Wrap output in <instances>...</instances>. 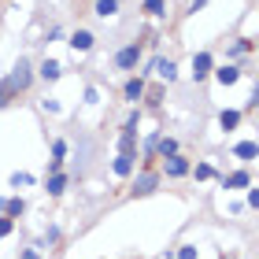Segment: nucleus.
I'll return each mask as SVG.
<instances>
[{
    "label": "nucleus",
    "mask_w": 259,
    "mask_h": 259,
    "mask_svg": "<svg viewBox=\"0 0 259 259\" xmlns=\"http://www.w3.org/2000/svg\"><path fill=\"white\" fill-rule=\"evenodd\" d=\"M33 81H37V70H33V60L30 56H19L15 67L8 70L4 78H0V111L11 108V104H19L22 97H30Z\"/></svg>",
    "instance_id": "nucleus-1"
},
{
    "label": "nucleus",
    "mask_w": 259,
    "mask_h": 259,
    "mask_svg": "<svg viewBox=\"0 0 259 259\" xmlns=\"http://www.w3.org/2000/svg\"><path fill=\"white\" fill-rule=\"evenodd\" d=\"M93 156H97V141H93L85 130H78V145H74V159H78V178H85L93 167Z\"/></svg>",
    "instance_id": "nucleus-2"
},
{
    "label": "nucleus",
    "mask_w": 259,
    "mask_h": 259,
    "mask_svg": "<svg viewBox=\"0 0 259 259\" xmlns=\"http://www.w3.org/2000/svg\"><path fill=\"white\" fill-rule=\"evenodd\" d=\"M159 182H163V170H152V167H141L137 170V178H134V196H152L159 189Z\"/></svg>",
    "instance_id": "nucleus-3"
},
{
    "label": "nucleus",
    "mask_w": 259,
    "mask_h": 259,
    "mask_svg": "<svg viewBox=\"0 0 259 259\" xmlns=\"http://www.w3.org/2000/svg\"><path fill=\"white\" fill-rule=\"evenodd\" d=\"M141 56H145V45H141V41L122 45V49L115 52V70H134L141 63Z\"/></svg>",
    "instance_id": "nucleus-4"
},
{
    "label": "nucleus",
    "mask_w": 259,
    "mask_h": 259,
    "mask_svg": "<svg viewBox=\"0 0 259 259\" xmlns=\"http://www.w3.org/2000/svg\"><path fill=\"white\" fill-rule=\"evenodd\" d=\"M211 70H215V56L211 52H196L193 56V78L204 81V78H211Z\"/></svg>",
    "instance_id": "nucleus-5"
},
{
    "label": "nucleus",
    "mask_w": 259,
    "mask_h": 259,
    "mask_svg": "<svg viewBox=\"0 0 259 259\" xmlns=\"http://www.w3.org/2000/svg\"><path fill=\"white\" fill-rule=\"evenodd\" d=\"M189 170L193 167H189V159H185L182 152H178V156H170V159H163V174H167V178H185Z\"/></svg>",
    "instance_id": "nucleus-6"
},
{
    "label": "nucleus",
    "mask_w": 259,
    "mask_h": 259,
    "mask_svg": "<svg viewBox=\"0 0 259 259\" xmlns=\"http://www.w3.org/2000/svg\"><path fill=\"white\" fill-rule=\"evenodd\" d=\"M111 170L119 174V178H130V174L137 170V156H134V152H119V156L111 159Z\"/></svg>",
    "instance_id": "nucleus-7"
},
{
    "label": "nucleus",
    "mask_w": 259,
    "mask_h": 259,
    "mask_svg": "<svg viewBox=\"0 0 259 259\" xmlns=\"http://www.w3.org/2000/svg\"><path fill=\"white\" fill-rule=\"evenodd\" d=\"M211 78H215L222 89H230V85H237V81H241V70L233 67V63H226V67H215V70H211Z\"/></svg>",
    "instance_id": "nucleus-8"
},
{
    "label": "nucleus",
    "mask_w": 259,
    "mask_h": 259,
    "mask_svg": "<svg viewBox=\"0 0 259 259\" xmlns=\"http://www.w3.org/2000/svg\"><path fill=\"white\" fill-rule=\"evenodd\" d=\"M67 45H70L74 52H93V45H97V37H93L89 30H74V33L67 37Z\"/></svg>",
    "instance_id": "nucleus-9"
},
{
    "label": "nucleus",
    "mask_w": 259,
    "mask_h": 259,
    "mask_svg": "<svg viewBox=\"0 0 259 259\" xmlns=\"http://www.w3.org/2000/svg\"><path fill=\"white\" fill-rule=\"evenodd\" d=\"M60 74H63V67L56 63V60H45V63L37 67V78L45 81V85H49V81H60Z\"/></svg>",
    "instance_id": "nucleus-10"
},
{
    "label": "nucleus",
    "mask_w": 259,
    "mask_h": 259,
    "mask_svg": "<svg viewBox=\"0 0 259 259\" xmlns=\"http://www.w3.org/2000/svg\"><path fill=\"white\" fill-rule=\"evenodd\" d=\"M152 70H156L163 81H174V78H178V67H174V60H163V56H159V60H152Z\"/></svg>",
    "instance_id": "nucleus-11"
},
{
    "label": "nucleus",
    "mask_w": 259,
    "mask_h": 259,
    "mask_svg": "<svg viewBox=\"0 0 259 259\" xmlns=\"http://www.w3.org/2000/svg\"><path fill=\"white\" fill-rule=\"evenodd\" d=\"M122 97H126L130 104H137L141 97H145V78H130L126 85H122Z\"/></svg>",
    "instance_id": "nucleus-12"
},
{
    "label": "nucleus",
    "mask_w": 259,
    "mask_h": 259,
    "mask_svg": "<svg viewBox=\"0 0 259 259\" xmlns=\"http://www.w3.org/2000/svg\"><path fill=\"white\" fill-rule=\"evenodd\" d=\"M45 189H49V196H63L67 193V174H45Z\"/></svg>",
    "instance_id": "nucleus-13"
},
{
    "label": "nucleus",
    "mask_w": 259,
    "mask_h": 259,
    "mask_svg": "<svg viewBox=\"0 0 259 259\" xmlns=\"http://www.w3.org/2000/svg\"><path fill=\"white\" fill-rule=\"evenodd\" d=\"M222 185H226V189H248V185H252V174H248V170H233L230 178H222Z\"/></svg>",
    "instance_id": "nucleus-14"
},
{
    "label": "nucleus",
    "mask_w": 259,
    "mask_h": 259,
    "mask_svg": "<svg viewBox=\"0 0 259 259\" xmlns=\"http://www.w3.org/2000/svg\"><path fill=\"white\" fill-rule=\"evenodd\" d=\"M233 156L244 159V163H248V159H259V145H255V141H241V145H233Z\"/></svg>",
    "instance_id": "nucleus-15"
},
{
    "label": "nucleus",
    "mask_w": 259,
    "mask_h": 259,
    "mask_svg": "<svg viewBox=\"0 0 259 259\" xmlns=\"http://www.w3.org/2000/svg\"><path fill=\"white\" fill-rule=\"evenodd\" d=\"M93 11H97L100 19H115V15H119V0H97Z\"/></svg>",
    "instance_id": "nucleus-16"
},
{
    "label": "nucleus",
    "mask_w": 259,
    "mask_h": 259,
    "mask_svg": "<svg viewBox=\"0 0 259 259\" xmlns=\"http://www.w3.org/2000/svg\"><path fill=\"white\" fill-rule=\"evenodd\" d=\"M141 11H145L148 19H163V15H167V0H145Z\"/></svg>",
    "instance_id": "nucleus-17"
},
{
    "label": "nucleus",
    "mask_w": 259,
    "mask_h": 259,
    "mask_svg": "<svg viewBox=\"0 0 259 259\" xmlns=\"http://www.w3.org/2000/svg\"><path fill=\"white\" fill-rule=\"evenodd\" d=\"M156 156H159V159H170V156H178V141H174V137H159V145H156Z\"/></svg>",
    "instance_id": "nucleus-18"
},
{
    "label": "nucleus",
    "mask_w": 259,
    "mask_h": 259,
    "mask_svg": "<svg viewBox=\"0 0 259 259\" xmlns=\"http://www.w3.org/2000/svg\"><path fill=\"white\" fill-rule=\"evenodd\" d=\"M4 215H8V219H22V215H26V200H22V196H11L8 204H4Z\"/></svg>",
    "instance_id": "nucleus-19"
},
{
    "label": "nucleus",
    "mask_w": 259,
    "mask_h": 259,
    "mask_svg": "<svg viewBox=\"0 0 259 259\" xmlns=\"http://www.w3.org/2000/svg\"><path fill=\"white\" fill-rule=\"evenodd\" d=\"M219 126L226 130V134H230V130H237V126H241V111H233V108L222 111V115H219Z\"/></svg>",
    "instance_id": "nucleus-20"
},
{
    "label": "nucleus",
    "mask_w": 259,
    "mask_h": 259,
    "mask_svg": "<svg viewBox=\"0 0 259 259\" xmlns=\"http://www.w3.org/2000/svg\"><path fill=\"white\" fill-rule=\"evenodd\" d=\"M8 185H11V189H26V185H33V174H26V170H15V174L8 178Z\"/></svg>",
    "instance_id": "nucleus-21"
},
{
    "label": "nucleus",
    "mask_w": 259,
    "mask_h": 259,
    "mask_svg": "<svg viewBox=\"0 0 259 259\" xmlns=\"http://www.w3.org/2000/svg\"><path fill=\"white\" fill-rule=\"evenodd\" d=\"M67 152H70V145H67L63 137H56V141H52V159H60V163H67Z\"/></svg>",
    "instance_id": "nucleus-22"
},
{
    "label": "nucleus",
    "mask_w": 259,
    "mask_h": 259,
    "mask_svg": "<svg viewBox=\"0 0 259 259\" xmlns=\"http://www.w3.org/2000/svg\"><path fill=\"white\" fill-rule=\"evenodd\" d=\"M11 233H15V219L0 215V241H4V237H11Z\"/></svg>",
    "instance_id": "nucleus-23"
},
{
    "label": "nucleus",
    "mask_w": 259,
    "mask_h": 259,
    "mask_svg": "<svg viewBox=\"0 0 259 259\" xmlns=\"http://www.w3.org/2000/svg\"><path fill=\"white\" fill-rule=\"evenodd\" d=\"M193 174H196V182H207V178H215V167H211V163H200Z\"/></svg>",
    "instance_id": "nucleus-24"
},
{
    "label": "nucleus",
    "mask_w": 259,
    "mask_h": 259,
    "mask_svg": "<svg viewBox=\"0 0 259 259\" xmlns=\"http://www.w3.org/2000/svg\"><path fill=\"white\" fill-rule=\"evenodd\" d=\"M196 255H200L196 244H182V248H178V259H196Z\"/></svg>",
    "instance_id": "nucleus-25"
},
{
    "label": "nucleus",
    "mask_w": 259,
    "mask_h": 259,
    "mask_svg": "<svg viewBox=\"0 0 259 259\" xmlns=\"http://www.w3.org/2000/svg\"><path fill=\"white\" fill-rule=\"evenodd\" d=\"M211 4V0H193V4H189V15H196V11H204Z\"/></svg>",
    "instance_id": "nucleus-26"
},
{
    "label": "nucleus",
    "mask_w": 259,
    "mask_h": 259,
    "mask_svg": "<svg viewBox=\"0 0 259 259\" xmlns=\"http://www.w3.org/2000/svg\"><path fill=\"white\" fill-rule=\"evenodd\" d=\"M19 259H41V252H37V248H22Z\"/></svg>",
    "instance_id": "nucleus-27"
},
{
    "label": "nucleus",
    "mask_w": 259,
    "mask_h": 259,
    "mask_svg": "<svg viewBox=\"0 0 259 259\" xmlns=\"http://www.w3.org/2000/svg\"><path fill=\"white\" fill-rule=\"evenodd\" d=\"M56 37H63V30H60V26H52V30H49V33H45V41H49V45H52V41H56Z\"/></svg>",
    "instance_id": "nucleus-28"
},
{
    "label": "nucleus",
    "mask_w": 259,
    "mask_h": 259,
    "mask_svg": "<svg viewBox=\"0 0 259 259\" xmlns=\"http://www.w3.org/2000/svg\"><path fill=\"white\" fill-rule=\"evenodd\" d=\"M248 207H259V189H248Z\"/></svg>",
    "instance_id": "nucleus-29"
},
{
    "label": "nucleus",
    "mask_w": 259,
    "mask_h": 259,
    "mask_svg": "<svg viewBox=\"0 0 259 259\" xmlns=\"http://www.w3.org/2000/svg\"><path fill=\"white\" fill-rule=\"evenodd\" d=\"M4 204H8V196H0V215H4Z\"/></svg>",
    "instance_id": "nucleus-30"
},
{
    "label": "nucleus",
    "mask_w": 259,
    "mask_h": 259,
    "mask_svg": "<svg viewBox=\"0 0 259 259\" xmlns=\"http://www.w3.org/2000/svg\"><path fill=\"white\" fill-rule=\"evenodd\" d=\"M252 108H255V111H259V97H252Z\"/></svg>",
    "instance_id": "nucleus-31"
}]
</instances>
